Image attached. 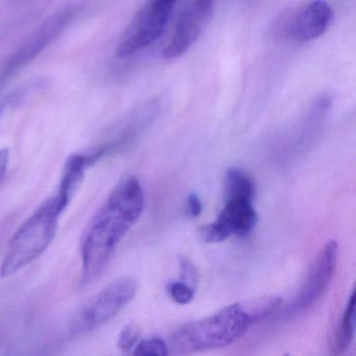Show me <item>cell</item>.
Listing matches in <instances>:
<instances>
[{"label": "cell", "mask_w": 356, "mask_h": 356, "mask_svg": "<svg viewBox=\"0 0 356 356\" xmlns=\"http://www.w3.org/2000/svg\"><path fill=\"white\" fill-rule=\"evenodd\" d=\"M145 193L134 177L122 179L93 216L82 241V283L93 282L103 274L120 241L140 218Z\"/></svg>", "instance_id": "1"}, {"label": "cell", "mask_w": 356, "mask_h": 356, "mask_svg": "<svg viewBox=\"0 0 356 356\" xmlns=\"http://www.w3.org/2000/svg\"><path fill=\"white\" fill-rule=\"evenodd\" d=\"M252 325L245 304H231L212 316L179 327L170 335L168 348L177 353H193L227 347Z\"/></svg>", "instance_id": "2"}, {"label": "cell", "mask_w": 356, "mask_h": 356, "mask_svg": "<svg viewBox=\"0 0 356 356\" xmlns=\"http://www.w3.org/2000/svg\"><path fill=\"white\" fill-rule=\"evenodd\" d=\"M63 206L49 197L19 227L10 241L0 275L10 277L40 257L55 238Z\"/></svg>", "instance_id": "3"}, {"label": "cell", "mask_w": 356, "mask_h": 356, "mask_svg": "<svg viewBox=\"0 0 356 356\" xmlns=\"http://www.w3.org/2000/svg\"><path fill=\"white\" fill-rule=\"evenodd\" d=\"M174 8L165 0H149L122 35L116 49L118 57H129L157 41Z\"/></svg>", "instance_id": "4"}, {"label": "cell", "mask_w": 356, "mask_h": 356, "mask_svg": "<svg viewBox=\"0 0 356 356\" xmlns=\"http://www.w3.org/2000/svg\"><path fill=\"white\" fill-rule=\"evenodd\" d=\"M339 247L330 241L321 250L310 266L306 280L285 309L286 316H291L305 312L312 307L326 291L334 277L337 270Z\"/></svg>", "instance_id": "5"}, {"label": "cell", "mask_w": 356, "mask_h": 356, "mask_svg": "<svg viewBox=\"0 0 356 356\" xmlns=\"http://www.w3.org/2000/svg\"><path fill=\"white\" fill-rule=\"evenodd\" d=\"M257 222V212L252 201L227 200L216 222L199 229L200 237L205 243H220L228 237H245Z\"/></svg>", "instance_id": "6"}, {"label": "cell", "mask_w": 356, "mask_h": 356, "mask_svg": "<svg viewBox=\"0 0 356 356\" xmlns=\"http://www.w3.org/2000/svg\"><path fill=\"white\" fill-rule=\"evenodd\" d=\"M137 289L134 279L120 278L110 283L85 306L81 314L83 328L93 329L109 322L132 301Z\"/></svg>", "instance_id": "7"}, {"label": "cell", "mask_w": 356, "mask_h": 356, "mask_svg": "<svg viewBox=\"0 0 356 356\" xmlns=\"http://www.w3.org/2000/svg\"><path fill=\"white\" fill-rule=\"evenodd\" d=\"M214 0H191L175 29L174 36L163 49V57L177 59L187 53L201 36L211 17Z\"/></svg>", "instance_id": "8"}, {"label": "cell", "mask_w": 356, "mask_h": 356, "mask_svg": "<svg viewBox=\"0 0 356 356\" xmlns=\"http://www.w3.org/2000/svg\"><path fill=\"white\" fill-rule=\"evenodd\" d=\"M334 13L325 0H312L291 20L289 35L298 42L316 40L332 24Z\"/></svg>", "instance_id": "9"}, {"label": "cell", "mask_w": 356, "mask_h": 356, "mask_svg": "<svg viewBox=\"0 0 356 356\" xmlns=\"http://www.w3.org/2000/svg\"><path fill=\"white\" fill-rule=\"evenodd\" d=\"M70 17H72V14H70V10H68V11L61 12V13L53 16L47 22H45L38 33L35 35L34 38L30 42L26 43L19 51H17V54L10 60L8 65L1 70L0 86H3L1 84H3L16 70H19V67L36 58L41 51L44 49L56 36H58Z\"/></svg>", "instance_id": "10"}, {"label": "cell", "mask_w": 356, "mask_h": 356, "mask_svg": "<svg viewBox=\"0 0 356 356\" xmlns=\"http://www.w3.org/2000/svg\"><path fill=\"white\" fill-rule=\"evenodd\" d=\"M227 200H245L253 202L255 186L248 172L238 168H231L225 178Z\"/></svg>", "instance_id": "11"}, {"label": "cell", "mask_w": 356, "mask_h": 356, "mask_svg": "<svg viewBox=\"0 0 356 356\" xmlns=\"http://www.w3.org/2000/svg\"><path fill=\"white\" fill-rule=\"evenodd\" d=\"M355 291H352L341 314L339 328L335 332L334 346L337 353L349 349L355 334Z\"/></svg>", "instance_id": "12"}, {"label": "cell", "mask_w": 356, "mask_h": 356, "mask_svg": "<svg viewBox=\"0 0 356 356\" xmlns=\"http://www.w3.org/2000/svg\"><path fill=\"white\" fill-rule=\"evenodd\" d=\"M282 298L278 296L257 298L245 303L248 312L251 316L252 323L262 322L276 314L282 306Z\"/></svg>", "instance_id": "13"}, {"label": "cell", "mask_w": 356, "mask_h": 356, "mask_svg": "<svg viewBox=\"0 0 356 356\" xmlns=\"http://www.w3.org/2000/svg\"><path fill=\"white\" fill-rule=\"evenodd\" d=\"M134 349L133 354L135 355L163 356L168 354L170 348H168V343L160 337H151V339L139 341Z\"/></svg>", "instance_id": "14"}, {"label": "cell", "mask_w": 356, "mask_h": 356, "mask_svg": "<svg viewBox=\"0 0 356 356\" xmlns=\"http://www.w3.org/2000/svg\"><path fill=\"white\" fill-rule=\"evenodd\" d=\"M168 291L170 297L176 303L180 305H186L191 303L195 297V289L184 281H175L168 286Z\"/></svg>", "instance_id": "15"}, {"label": "cell", "mask_w": 356, "mask_h": 356, "mask_svg": "<svg viewBox=\"0 0 356 356\" xmlns=\"http://www.w3.org/2000/svg\"><path fill=\"white\" fill-rule=\"evenodd\" d=\"M140 337V328L138 325L135 323H130V324L124 326L118 337V346L122 352H130L131 350L136 347Z\"/></svg>", "instance_id": "16"}, {"label": "cell", "mask_w": 356, "mask_h": 356, "mask_svg": "<svg viewBox=\"0 0 356 356\" xmlns=\"http://www.w3.org/2000/svg\"><path fill=\"white\" fill-rule=\"evenodd\" d=\"M179 266H180L182 281L188 283L189 285L195 289V285L197 283V270L195 266L185 257L180 258Z\"/></svg>", "instance_id": "17"}, {"label": "cell", "mask_w": 356, "mask_h": 356, "mask_svg": "<svg viewBox=\"0 0 356 356\" xmlns=\"http://www.w3.org/2000/svg\"><path fill=\"white\" fill-rule=\"evenodd\" d=\"M185 208H186V213L191 218H195L201 216L202 212H203V203H202L201 199L197 193H189L186 199Z\"/></svg>", "instance_id": "18"}, {"label": "cell", "mask_w": 356, "mask_h": 356, "mask_svg": "<svg viewBox=\"0 0 356 356\" xmlns=\"http://www.w3.org/2000/svg\"><path fill=\"white\" fill-rule=\"evenodd\" d=\"M10 152L8 147L0 149V181L3 180L9 165Z\"/></svg>", "instance_id": "19"}]
</instances>
